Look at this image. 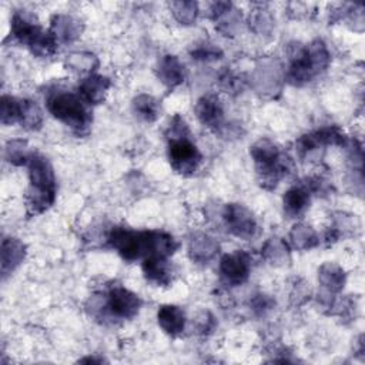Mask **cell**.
<instances>
[{"instance_id": "obj_22", "label": "cell", "mask_w": 365, "mask_h": 365, "mask_svg": "<svg viewBox=\"0 0 365 365\" xmlns=\"http://www.w3.org/2000/svg\"><path fill=\"white\" fill-rule=\"evenodd\" d=\"M262 258L272 267H282L289 261L288 244L279 237L268 238L261 248Z\"/></svg>"}, {"instance_id": "obj_35", "label": "cell", "mask_w": 365, "mask_h": 365, "mask_svg": "<svg viewBox=\"0 0 365 365\" xmlns=\"http://www.w3.org/2000/svg\"><path fill=\"white\" fill-rule=\"evenodd\" d=\"M220 83H221V87L227 91V93H238L242 90V86H244V80L232 73H224L220 78Z\"/></svg>"}, {"instance_id": "obj_15", "label": "cell", "mask_w": 365, "mask_h": 365, "mask_svg": "<svg viewBox=\"0 0 365 365\" xmlns=\"http://www.w3.org/2000/svg\"><path fill=\"white\" fill-rule=\"evenodd\" d=\"M110 86V78L100 74H88L78 84V94L87 104H98L104 100Z\"/></svg>"}, {"instance_id": "obj_5", "label": "cell", "mask_w": 365, "mask_h": 365, "mask_svg": "<svg viewBox=\"0 0 365 365\" xmlns=\"http://www.w3.org/2000/svg\"><path fill=\"white\" fill-rule=\"evenodd\" d=\"M11 34L38 57H50L57 50V40L51 31H44L26 11L14 13L11 19Z\"/></svg>"}, {"instance_id": "obj_1", "label": "cell", "mask_w": 365, "mask_h": 365, "mask_svg": "<svg viewBox=\"0 0 365 365\" xmlns=\"http://www.w3.org/2000/svg\"><path fill=\"white\" fill-rule=\"evenodd\" d=\"M108 242L127 261L150 255L170 257L178 247L177 241L164 231H133L123 227L111 230Z\"/></svg>"}, {"instance_id": "obj_26", "label": "cell", "mask_w": 365, "mask_h": 365, "mask_svg": "<svg viewBox=\"0 0 365 365\" xmlns=\"http://www.w3.org/2000/svg\"><path fill=\"white\" fill-rule=\"evenodd\" d=\"M66 64L73 71L91 74V71L98 67V58L96 57V54L88 51H74L67 56Z\"/></svg>"}, {"instance_id": "obj_19", "label": "cell", "mask_w": 365, "mask_h": 365, "mask_svg": "<svg viewBox=\"0 0 365 365\" xmlns=\"http://www.w3.org/2000/svg\"><path fill=\"white\" fill-rule=\"evenodd\" d=\"M26 257V245L19 238H4L1 241V274L3 277L14 271Z\"/></svg>"}, {"instance_id": "obj_18", "label": "cell", "mask_w": 365, "mask_h": 365, "mask_svg": "<svg viewBox=\"0 0 365 365\" xmlns=\"http://www.w3.org/2000/svg\"><path fill=\"white\" fill-rule=\"evenodd\" d=\"M157 321L161 329L171 336L180 335L185 328V314L177 305H161L157 312Z\"/></svg>"}, {"instance_id": "obj_25", "label": "cell", "mask_w": 365, "mask_h": 365, "mask_svg": "<svg viewBox=\"0 0 365 365\" xmlns=\"http://www.w3.org/2000/svg\"><path fill=\"white\" fill-rule=\"evenodd\" d=\"M31 151L26 140L14 138L6 144L4 155L6 160L13 165H26L31 157Z\"/></svg>"}, {"instance_id": "obj_23", "label": "cell", "mask_w": 365, "mask_h": 365, "mask_svg": "<svg viewBox=\"0 0 365 365\" xmlns=\"http://www.w3.org/2000/svg\"><path fill=\"white\" fill-rule=\"evenodd\" d=\"M288 238H289L291 247L298 251H307L319 244V238H318L315 230L311 225H307L304 222L295 224L291 228Z\"/></svg>"}, {"instance_id": "obj_2", "label": "cell", "mask_w": 365, "mask_h": 365, "mask_svg": "<svg viewBox=\"0 0 365 365\" xmlns=\"http://www.w3.org/2000/svg\"><path fill=\"white\" fill-rule=\"evenodd\" d=\"M29 190L27 210L31 214H40L47 210L56 198V181L53 167L46 157L33 153L29 163Z\"/></svg>"}, {"instance_id": "obj_6", "label": "cell", "mask_w": 365, "mask_h": 365, "mask_svg": "<svg viewBox=\"0 0 365 365\" xmlns=\"http://www.w3.org/2000/svg\"><path fill=\"white\" fill-rule=\"evenodd\" d=\"M221 217L227 230L241 240H251L258 230L254 214L242 204H227L222 208Z\"/></svg>"}, {"instance_id": "obj_30", "label": "cell", "mask_w": 365, "mask_h": 365, "mask_svg": "<svg viewBox=\"0 0 365 365\" xmlns=\"http://www.w3.org/2000/svg\"><path fill=\"white\" fill-rule=\"evenodd\" d=\"M307 47H308V56H309L311 66H312L314 71L318 74L319 71H322L328 67L329 60H331L329 51L322 40H314Z\"/></svg>"}, {"instance_id": "obj_24", "label": "cell", "mask_w": 365, "mask_h": 365, "mask_svg": "<svg viewBox=\"0 0 365 365\" xmlns=\"http://www.w3.org/2000/svg\"><path fill=\"white\" fill-rule=\"evenodd\" d=\"M133 107V113L135 114V117H138L143 121L147 123H153L158 118L161 107L157 98H154L150 94H138L133 98L131 103Z\"/></svg>"}, {"instance_id": "obj_9", "label": "cell", "mask_w": 365, "mask_h": 365, "mask_svg": "<svg viewBox=\"0 0 365 365\" xmlns=\"http://www.w3.org/2000/svg\"><path fill=\"white\" fill-rule=\"evenodd\" d=\"M106 307L113 317L120 319H130L138 314L141 301L133 291L124 287H113L107 294Z\"/></svg>"}, {"instance_id": "obj_20", "label": "cell", "mask_w": 365, "mask_h": 365, "mask_svg": "<svg viewBox=\"0 0 365 365\" xmlns=\"http://www.w3.org/2000/svg\"><path fill=\"white\" fill-rule=\"evenodd\" d=\"M311 194L305 187H291L282 197L284 211L288 217L297 218L302 215L309 207Z\"/></svg>"}, {"instance_id": "obj_17", "label": "cell", "mask_w": 365, "mask_h": 365, "mask_svg": "<svg viewBox=\"0 0 365 365\" xmlns=\"http://www.w3.org/2000/svg\"><path fill=\"white\" fill-rule=\"evenodd\" d=\"M157 76L160 81L167 86L168 88H174L185 80V70L182 63L178 60V57L173 54H167L161 57L158 67H157Z\"/></svg>"}, {"instance_id": "obj_3", "label": "cell", "mask_w": 365, "mask_h": 365, "mask_svg": "<svg viewBox=\"0 0 365 365\" xmlns=\"http://www.w3.org/2000/svg\"><path fill=\"white\" fill-rule=\"evenodd\" d=\"M250 155L261 184L272 188L287 174L289 158L281 153L278 145L268 138H259L250 147Z\"/></svg>"}, {"instance_id": "obj_13", "label": "cell", "mask_w": 365, "mask_h": 365, "mask_svg": "<svg viewBox=\"0 0 365 365\" xmlns=\"http://www.w3.org/2000/svg\"><path fill=\"white\" fill-rule=\"evenodd\" d=\"M143 274L147 281L155 285H168L173 279V268L167 257L150 255L143 259Z\"/></svg>"}, {"instance_id": "obj_7", "label": "cell", "mask_w": 365, "mask_h": 365, "mask_svg": "<svg viewBox=\"0 0 365 365\" xmlns=\"http://www.w3.org/2000/svg\"><path fill=\"white\" fill-rule=\"evenodd\" d=\"M168 158L174 171L182 175L194 174L201 163V154L190 137L170 140Z\"/></svg>"}, {"instance_id": "obj_8", "label": "cell", "mask_w": 365, "mask_h": 365, "mask_svg": "<svg viewBox=\"0 0 365 365\" xmlns=\"http://www.w3.org/2000/svg\"><path fill=\"white\" fill-rule=\"evenodd\" d=\"M287 56L289 60V66L285 77L291 84L302 86L317 74L311 66L307 46L301 43H291L288 44Z\"/></svg>"}, {"instance_id": "obj_28", "label": "cell", "mask_w": 365, "mask_h": 365, "mask_svg": "<svg viewBox=\"0 0 365 365\" xmlns=\"http://www.w3.org/2000/svg\"><path fill=\"white\" fill-rule=\"evenodd\" d=\"M174 19L184 26H190L197 20L198 3L197 1H173L170 3Z\"/></svg>"}, {"instance_id": "obj_32", "label": "cell", "mask_w": 365, "mask_h": 365, "mask_svg": "<svg viewBox=\"0 0 365 365\" xmlns=\"http://www.w3.org/2000/svg\"><path fill=\"white\" fill-rule=\"evenodd\" d=\"M192 58L195 60H201V61H212V60H218L222 56V51L210 43H204L197 46L192 51H191Z\"/></svg>"}, {"instance_id": "obj_31", "label": "cell", "mask_w": 365, "mask_h": 365, "mask_svg": "<svg viewBox=\"0 0 365 365\" xmlns=\"http://www.w3.org/2000/svg\"><path fill=\"white\" fill-rule=\"evenodd\" d=\"M250 27H252L259 34L269 31L272 27V19L268 10H254V13L250 17Z\"/></svg>"}, {"instance_id": "obj_16", "label": "cell", "mask_w": 365, "mask_h": 365, "mask_svg": "<svg viewBox=\"0 0 365 365\" xmlns=\"http://www.w3.org/2000/svg\"><path fill=\"white\" fill-rule=\"evenodd\" d=\"M218 242L208 234H194L188 242V255L194 262L207 264L218 254Z\"/></svg>"}, {"instance_id": "obj_29", "label": "cell", "mask_w": 365, "mask_h": 365, "mask_svg": "<svg viewBox=\"0 0 365 365\" xmlns=\"http://www.w3.org/2000/svg\"><path fill=\"white\" fill-rule=\"evenodd\" d=\"M43 123V111L41 108L31 100H23L21 106V117L20 124L26 130H37Z\"/></svg>"}, {"instance_id": "obj_14", "label": "cell", "mask_w": 365, "mask_h": 365, "mask_svg": "<svg viewBox=\"0 0 365 365\" xmlns=\"http://www.w3.org/2000/svg\"><path fill=\"white\" fill-rule=\"evenodd\" d=\"M50 23V31L57 41L71 43L83 33L81 23L68 14H54Z\"/></svg>"}, {"instance_id": "obj_11", "label": "cell", "mask_w": 365, "mask_h": 365, "mask_svg": "<svg viewBox=\"0 0 365 365\" xmlns=\"http://www.w3.org/2000/svg\"><path fill=\"white\" fill-rule=\"evenodd\" d=\"M195 115L198 121L214 131H220L224 127V108L221 101L218 100L217 96L207 94L202 96L197 103H195Z\"/></svg>"}, {"instance_id": "obj_37", "label": "cell", "mask_w": 365, "mask_h": 365, "mask_svg": "<svg viewBox=\"0 0 365 365\" xmlns=\"http://www.w3.org/2000/svg\"><path fill=\"white\" fill-rule=\"evenodd\" d=\"M309 287L307 282L304 281H297V284H294L292 287V292H291V299L295 301V304H302L309 298Z\"/></svg>"}, {"instance_id": "obj_36", "label": "cell", "mask_w": 365, "mask_h": 365, "mask_svg": "<svg viewBox=\"0 0 365 365\" xmlns=\"http://www.w3.org/2000/svg\"><path fill=\"white\" fill-rule=\"evenodd\" d=\"M195 328L197 332L200 334H211L212 329L215 328V318L212 317L211 312L202 311L195 318Z\"/></svg>"}, {"instance_id": "obj_10", "label": "cell", "mask_w": 365, "mask_h": 365, "mask_svg": "<svg viewBox=\"0 0 365 365\" xmlns=\"http://www.w3.org/2000/svg\"><path fill=\"white\" fill-rule=\"evenodd\" d=\"M251 271V258L245 251L237 250L225 254L220 261V274L230 285H241L248 279Z\"/></svg>"}, {"instance_id": "obj_4", "label": "cell", "mask_w": 365, "mask_h": 365, "mask_svg": "<svg viewBox=\"0 0 365 365\" xmlns=\"http://www.w3.org/2000/svg\"><path fill=\"white\" fill-rule=\"evenodd\" d=\"M47 110L50 114L74 131L81 133L88 128L91 114L87 103L80 94L71 91H54L47 98Z\"/></svg>"}, {"instance_id": "obj_21", "label": "cell", "mask_w": 365, "mask_h": 365, "mask_svg": "<svg viewBox=\"0 0 365 365\" xmlns=\"http://www.w3.org/2000/svg\"><path fill=\"white\" fill-rule=\"evenodd\" d=\"M318 282L327 292L335 294L344 288L346 274L338 264L325 262L318 268Z\"/></svg>"}, {"instance_id": "obj_33", "label": "cell", "mask_w": 365, "mask_h": 365, "mask_svg": "<svg viewBox=\"0 0 365 365\" xmlns=\"http://www.w3.org/2000/svg\"><path fill=\"white\" fill-rule=\"evenodd\" d=\"M190 137V130L185 124V121L180 115H174V118L170 123L168 131H167V138L170 140H177V138H188Z\"/></svg>"}, {"instance_id": "obj_27", "label": "cell", "mask_w": 365, "mask_h": 365, "mask_svg": "<svg viewBox=\"0 0 365 365\" xmlns=\"http://www.w3.org/2000/svg\"><path fill=\"white\" fill-rule=\"evenodd\" d=\"M23 100L13 96H3L0 103V115L4 125L20 123Z\"/></svg>"}, {"instance_id": "obj_34", "label": "cell", "mask_w": 365, "mask_h": 365, "mask_svg": "<svg viewBox=\"0 0 365 365\" xmlns=\"http://www.w3.org/2000/svg\"><path fill=\"white\" fill-rule=\"evenodd\" d=\"M250 305H251V309L257 315H265L267 312H269L275 307V301L269 295L257 294V295L252 297Z\"/></svg>"}, {"instance_id": "obj_12", "label": "cell", "mask_w": 365, "mask_h": 365, "mask_svg": "<svg viewBox=\"0 0 365 365\" xmlns=\"http://www.w3.org/2000/svg\"><path fill=\"white\" fill-rule=\"evenodd\" d=\"M211 19L215 21L217 29L224 36H232L240 29L241 14L231 3L227 1H217L211 4L210 9Z\"/></svg>"}]
</instances>
